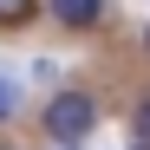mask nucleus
<instances>
[{"label":"nucleus","mask_w":150,"mask_h":150,"mask_svg":"<svg viewBox=\"0 0 150 150\" xmlns=\"http://www.w3.org/2000/svg\"><path fill=\"white\" fill-rule=\"evenodd\" d=\"M98 124V105H91V91H59L52 105H46V137H52L59 150H72L85 131Z\"/></svg>","instance_id":"obj_1"},{"label":"nucleus","mask_w":150,"mask_h":150,"mask_svg":"<svg viewBox=\"0 0 150 150\" xmlns=\"http://www.w3.org/2000/svg\"><path fill=\"white\" fill-rule=\"evenodd\" d=\"M52 13L65 20V26H91V20L105 13V0H52Z\"/></svg>","instance_id":"obj_2"},{"label":"nucleus","mask_w":150,"mask_h":150,"mask_svg":"<svg viewBox=\"0 0 150 150\" xmlns=\"http://www.w3.org/2000/svg\"><path fill=\"white\" fill-rule=\"evenodd\" d=\"M20 98H26V85H20V79H0V117H20Z\"/></svg>","instance_id":"obj_3"},{"label":"nucleus","mask_w":150,"mask_h":150,"mask_svg":"<svg viewBox=\"0 0 150 150\" xmlns=\"http://www.w3.org/2000/svg\"><path fill=\"white\" fill-rule=\"evenodd\" d=\"M33 13V0H0V20H26Z\"/></svg>","instance_id":"obj_4"},{"label":"nucleus","mask_w":150,"mask_h":150,"mask_svg":"<svg viewBox=\"0 0 150 150\" xmlns=\"http://www.w3.org/2000/svg\"><path fill=\"white\" fill-rule=\"evenodd\" d=\"M137 144L150 150V98H144V105H137Z\"/></svg>","instance_id":"obj_5"},{"label":"nucleus","mask_w":150,"mask_h":150,"mask_svg":"<svg viewBox=\"0 0 150 150\" xmlns=\"http://www.w3.org/2000/svg\"><path fill=\"white\" fill-rule=\"evenodd\" d=\"M131 150H144V144H131Z\"/></svg>","instance_id":"obj_6"},{"label":"nucleus","mask_w":150,"mask_h":150,"mask_svg":"<svg viewBox=\"0 0 150 150\" xmlns=\"http://www.w3.org/2000/svg\"><path fill=\"white\" fill-rule=\"evenodd\" d=\"M144 46H150V33H144Z\"/></svg>","instance_id":"obj_7"},{"label":"nucleus","mask_w":150,"mask_h":150,"mask_svg":"<svg viewBox=\"0 0 150 150\" xmlns=\"http://www.w3.org/2000/svg\"><path fill=\"white\" fill-rule=\"evenodd\" d=\"M72 150H79V144H72Z\"/></svg>","instance_id":"obj_8"}]
</instances>
